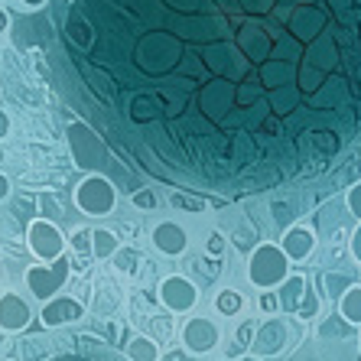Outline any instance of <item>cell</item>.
<instances>
[{"mask_svg": "<svg viewBox=\"0 0 361 361\" xmlns=\"http://www.w3.org/2000/svg\"><path fill=\"white\" fill-rule=\"evenodd\" d=\"M26 4H33V7H36V4H42V0H26Z\"/></svg>", "mask_w": 361, "mask_h": 361, "instance_id": "obj_37", "label": "cell"}, {"mask_svg": "<svg viewBox=\"0 0 361 361\" xmlns=\"http://www.w3.org/2000/svg\"><path fill=\"white\" fill-rule=\"evenodd\" d=\"M4 361H7V358H4Z\"/></svg>", "mask_w": 361, "mask_h": 361, "instance_id": "obj_39", "label": "cell"}, {"mask_svg": "<svg viewBox=\"0 0 361 361\" xmlns=\"http://www.w3.org/2000/svg\"><path fill=\"white\" fill-rule=\"evenodd\" d=\"M358 361H361V352H358Z\"/></svg>", "mask_w": 361, "mask_h": 361, "instance_id": "obj_38", "label": "cell"}, {"mask_svg": "<svg viewBox=\"0 0 361 361\" xmlns=\"http://www.w3.org/2000/svg\"><path fill=\"white\" fill-rule=\"evenodd\" d=\"M345 202H348V212H352V219H358V221H361V183H355L352 189H348Z\"/></svg>", "mask_w": 361, "mask_h": 361, "instance_id": "obj_26", "label": "cell"}, {"mask_svg": "<svg viewBox=\"0 0 361 361\" xmlns=\"http://www.w3.org/2000/svg\"><path fill=\"white\" fill-rule=\"evenodd\" d=\"M75 202L85 215L101 219V215H111V212H114V205H118V189L104 176H88L75 189Z\"/></svg>", "mask_w": 361, "mask_h": 361, "instance_id": "obj_5", "label": "cell"}, {"mask_svg": "<svg viewBox=\"0 0 361 361\" xmlns=\"http://www.w3.org/2000/svg\"><path fill=\"white\" fill-rule=\"evenodd\" d=\"M137 264H140V251H137V247H118V251L111 254V267L121 270V274L137 270Z\"/></svg>", "mask_w": 361, "mask_h": 361, "instance_id": "obj_19", "label": "cell"}, {"mask_svg": "<svg viewBox=\"0 0 361 361\" xmlns=\"http://www.w3.org/2000/svg\"><path fill=\"white\" fill-rule=\"evenodd\" d=\"M127 361H160V348H157L153 338L137 336L134 342L127 345Z\"/></svg>", "mask_w": 361, "mask_h": 361, "instance_id": "obj_17", "label": "cell"}, {"mask_svg": "<svg viewBox=\"0 0 361 361\" xmlns=\"http://www.w3.org/2000/svg\"><path fill=\"white\" fill-rule=\"evenodd\" d=\"M338 319L345 326H361V286H348L338 296Z\"/></svg>", "mask_w": 361, "mask_h": 361, "instance_id": "obj_15", "label": "cell"}, {"mask_svg": "<svg viewBox=\"0 0 361 361\" xmlns=\"http://www.w3.org/2000/svg\"><path fill=\"white\" fill-rule=\"evenodd\" d=\"M72 247H75L78 254H92V231L78 228L75 235H72Z\"/></svg>", "mask_w": 361, "mask_h": 361, "instance_id": "obj_27", "label": "cell"}, {"mask_svg": "<svg viewBox=\"0 0 361 361\" xmlns=\"http://www.w3.org/2000/svg\"><path fill=\"white\" fill-rule=\"evenodd\" d=\"M26 326H30V306H26V300L17 293H4L0 296V329L20 332Z\"/></svg>", "mask_w": 361, "mask_h": 361, "instance_id": "obj_13", "label": "cell"}, {"mask_svg": "<svg viewBox=\"0 0 361 361\" xmlns=\"http://www.w3.org/2000/svg\"><path fill=\"white\" fill-rule=\"evenodd\" d=\"M160 302L166 306L169 312H189L199 302V286L192 283L189 277L183 274H173V277H163L160 283Z\"/></svg>", "mask_w": 361, "mask_h": 361, "instance_id": "obj_8", "label": "cell"}, {"mask_svg": "<svg viewBox=\"0 0 361 361\" xmlns=\"http://www.w3.org/2000/svg\"><path fill=\"white\" fill-rule=\"evenodd\" d=\"M121 247L118 235L114 231H108V228H92V254L94 257H104V261H111V254Z\"/></svg>", "mask_w": 361, "mask_h": 361, "instance_id": "obj_16", "label": "cell"}, {"mask_svg": "<svg viewBox=\"0 0 361 361\" xmlns=\"http://www.w3.org/2000/svg\"><path fill=\"white\" fill-rule=\"evenodd\" d=\"M352 257L361 264V225L355 228V235H352Z\"/></svg>", "mask_w": 361, "mask_h": 361, "instance_id": "obj_30", "label": "cell"}, {"mask_svg": "<svg viewBox=\"0 0 361 361\" xmlns=\"http://www.w3.org/2000/svg\"><path fill=\"white\" fill-rule=\"evenodd\" d=\"M205 254H209L212 261H219L221 254H225V238H221V235H209V241H205Z\"/></svg>", "mask_w": 361, "mask_h": 361, "instance_id": "obj_28", "label": "cell"}, {"mask_svg": "<svg viewBox=\"0 0 361 361\" xmlns=\"http://www.w3.org/2000/svg\"><path fill=\"white\" fill-rule=\"evenodd\" d=\"M241 361H261V358H254V355H244V358Z\"/></svg>", "mask_w": 361, "mask_h": 361, "instance_id": "obj_36", "label": "cell"}, {"mask_svg": "<svg viewBox=\"0 0 361 361\" xmlns=\"http://www.w3.org/2000/svg\"><path fill=\"white\" fill-rule=\"evenodd\" d=\"M280 251L286 254L290 264L310 261V254L316 251V231H310V228H286L283 241H280Z\"/></svg>", "mask_w": 361, "mask_h": 361, "instance_id": "obj_12", "label": "cell"}, {"mask_svg": "<svg viewBox=\"0 0 361 361\" xmlns=\"http://www.w3.org/2000/svg\"><path fill=\"white\" fill-rule=\"evenodd\" d=\"M68 274H72L68 257H59V261H52L49 267H30V270H26V286L33 290L36 300L49 302L52 296L62 290V283L68 280Z\"/></svg>", "mask_w": 361, "mask_h": 361, "instance_id": "obj_6", "label": "cell"}, {"mask_svg": "<svg viewBox=\"0 0 361 361\" xmlns=\"http://www.w3.org/2000/svg\"><path fill=\"white\" fill-rule=\"evenodd\" d=\"M150 241L163 257H179V254L189 247V235H185V228L176 225V221H160V225H153Z\"/></svg>", "mask_w": 361, "mask_h": 361, "instance_id": "obj_10", "label": "cell"}, {"mask_svg": "<svg viewBox=\"0 0 361 361\" xmlns=\"http://www.w3.org/2000/svg\"><path fill=\"white\" fill-rule=\"evenodd\" d=\"M150 329H153V336H157V338H169V336H173V326H169V319H153ZM157 338H153V342H157Z\"/></svg>", "mask_w": 361, "mask_h": 361, "instance_id": "obj_29", "label": "cell"}, {"mask_svg": "<svg viewBox=\"0 0 361 361\" xmlns=\"http://www.w3.org/2000/svg\"><path fill=\"white\" fill-rule=\"evenodd\" d=\"M352 286V277H345V274H326V296L329 300H336Z\"/></svg>", "mask_w": 361, "mask_h": 361, "instance_id": "obj_22", "label": "cell"}, {"mask_svg": "<svg viewBox=\"0 0 361 361\" xmlns=\"http://www.w3.org/2000/svg\"><path fill=\"white\" fill-rule=\"evenodd\" d=\"M257 310H261V312H267V316H274V312H280L277 293H274V290H261V300H257Z\"/></svg>", "mask_w": 361, "mask_h": 361, "instance_id": "obj_25", "label": "cell"}, {"mask_svg": "<svg viewBox=\"0 0 361 361\" xmlns=\"http://www.w3.org/2000/svg\"><path fill=\"white\" fill-rule=\"evenodd\" d=\"M306 283H310V280L302 277V274H290V277H286L283 283H280L277 290H274V293H277L280 310L293 316L296 306H300V300H302V293H306Z\"/></svg>", "mask_w": 361, "mask_h": 361, "instance_id": "obj_14", "label": "cell"}, {"mask_svg": "<svg viewBox=\"0 0 361 361\" xmlns=\"http://www.w3.org/2000/svg\"><path fill=\"white\" fill-rule=\"evenodd\" d=\"M290 322L286 319H274L270 316L267 322H261V326L254 329V338H251V352L254 358H274V355H280L286 348V342H290Z\"/></svg>", "mask_w": 361, "mask_h": 361, "instance_id": "obj_7", "label": "cell"}, {"mask_svg": "<svg viewBox=\"0 0 361 361\" xmlns=\"http://www.w3.org/2000/svg\"><path fill=\"white\" fill-rule=\"evenodd\" d=\"M290 277V261L280 251V244H257L247 261V280L257 290H277Z\"/></svg>", "mask_w": 361, "mask_h": 361, "instance_id": "obj_2", "label": "cell"}, {"mask_svg": "<svg viewBox=\"0 0 361 361\" xmlns=\"http://www.w3.org/2000/svg\"><path fill=\"white\" fill-rule=\"evenodd\" d=\"M85 316V306L72 296H52L46 306H42V316L39 322L46 329H56V326H66V322H78Z\"/></svg>", "mask_w": 361, "mask_h": 361, "instance_id": "obj_11", "label": "cell"}, {"mask_svg": "<svg viewBox=\"0 0 361 361\" xmlns=\"http://www.w3.org/2000/svg\"><path fill=\"white\" fill-rule=\"evenodd\" d=\"M134 205L140 212H153L157 205H160V199H157V192H153V189H137V192H134Z\"/></svg>", "mask_w": 361, "mask_h": 361, "instance_id": "obj_24", "label": "cell"}, {"mask_svg": "<svg viewBox=\"0 0 361 361\" xmlns=\"http://www.w3.org/2000/svg\"><path fill=\"white\" fill-rule=\"evenodd\" d=\"M173 205H176V209H183V212H195V215H199V212L209 209V199H205V195H195V192H183V189H176V192H173Z\"/></svg>", "mask_w": 361, "mask_h": 361, "instance_id": "obj_20", "label": "cell"}, {"mask_svg": "<svg viewBox=\"0 0 361 361\" xmlns=\"http://www.w3.org/2000/svg\"><path fill=\"white\" fill-rule=\"evenodd\" d=\"M215 306H219L221 316H238L244 306V296L238 293V290H221V293L215 296Z\"/></svg>", "mask_w": 361, "mask_h": 361, "instance_id": "obj_21", "label": "cell"}, {"mask_svg": "<svg viewBox=\"0 0 361 361\" xmlns=\"http://www.w3.org/2000/svg\"><path fill=\"white\" fill-rule=\"evenodd\" d=\"M179 336H183V345L189 348V352L205 355V352H212V348L219 345V326H215L212 319L195 316V319H189L183 329H179Z\"/></svg>", "mask_w": 361, "mask_h": 361, "instance_id": "obj_9", "label": "cell"}, {"mask_svg": "<svg viewBox=\"0 0 361 361\" xmlns=\"http://www.w3.org/2000/svg\"><path fill=\"white\" fill-rule=\"evenodd\" d=\"M4 26H7V17H4V13H0V33H4Z\"/></svg>", "mask_w": 361, "mask_h": 361, "instance_id": "obj_35", "label": "cell"}, {"mask_svg": "<svg viewBox=\"0 0 361 361\" xmlns=\"http://www.w3.org/2000/svg\"><path fill=\"white\" fill-rule=\"evenodd\" d=\"M66 62L121 157L215 205L361 143V0H62Z\"/></svg>", "mask_w": 361, "mask_h": 361, "instance_id": "obj_1", "label": "cell"}, {"mask_svg": "<svg viewBox=\"0 0 361 361\" xmlns=\"http://www.w3.org/2000/svg\"><path fill=\"white\" fill-rule=\"evenodd\" d=\"M7 195H10V179L4 176V173H0V202L7 199Z\"/></svg>", "mask_w": 361, "mask_h": 361, "instance_id": "obj_33", "label": "cell"}, {"mask_svg": "<svg viewBox=\"0 0 361 361\" xmlns=\"http://www.w3.org/2000/svg\"><path fill=\"white\" fill-rule=\"evenodd\" d=\"M68 147H72V157L82 169L94 173V169H104L108 163V143L101 140L88 124H72L68 127Z\"/></svg>", "mask_w": 361, "mask_h": 361, "instance_id": "obj_3", "label": "cell"}, {"mask_svg": "<svg viewBox=\"0 0 361 361\" xmlns=\"http://www.w3.org/2000/svg\"><path fill=\"white\" fill-rule=\"evenodd\" d=\"M293 316L302 319V322H310V319L319 316V290H316L312 283H306V293H302V300H300V306H296Z\"/></svg>", "mask_w": 361, "mask_h": 361, "instance_id": "obj_18", "label": "cell"}, {"mask_svg": "<svg viewBox=\"0 0 361 361\" xmlns=\"http://www.w3.org/2000/svg\"><path fill=\"white\" fill-rule=\"evenodd\" d=\"M26 241H30V247H33L36 257H39V261H46V264L66 257L68 238L62 235L52 221H46V219H30V221H26Z\"/></svg>", "mask_w": 361, "mask_h": 361, "instance_id": "obj_4", "label": "cell"}, {"mask_svg": "<svg viewBox=\"0 0 361 361\" xmlns=\"http://www.w3.org/2000/svg\"><path fill=\"white\" fill-rule=\"evenodd\" d=\"M10 134V118H7V111H0V140Z\"/></svg>", "mask_w": 361, "mask_h": 361, "instance_id": "obj_32", "label": "cell"}, {"mask_svg": "<svg viewBox=\"0 0 361 361\" xmlns=\"http://www.w3.org/2000/svg\"><path fill=\"white\" fill-rule=\"evenodd\" d=\"M163 361H189V358H185L183 352H169V355H166V358H163Z\"/></svg>", "mask_w": 361, "mask_h": 361, "instance_id": "obj_34", "label": "cell"}, {"mask_svg": "<svg viewBox=\"0 0 361 361\" xmlns=\"http://www.w3.org/2000/svg\"><path fill=\"white\" fill-rule=\"evenodd\" d=\"M254 329H257V326H254V322H244V332H241V329H238V342H251V332H254Z\"/></svg>", "mask_w": 361, "mask_h": 361, "instance_id": "obj_31", "label": "cell"}, {"mask_svg": "<svg viewBox=\"0 0 361 361\" xmlns=\"http://www.w3.org/2000/svg\"><path fill=\"white\" fill-rule=\"evenodd\" d=\"M231 244L241 247V251H254L261 241H257V231H254V228H235V231H231Z\"/></svg>", "mask_w": 361, "mask_h": 361, "instance_id": "obj_23", "label": "cell"}]
</instances>
